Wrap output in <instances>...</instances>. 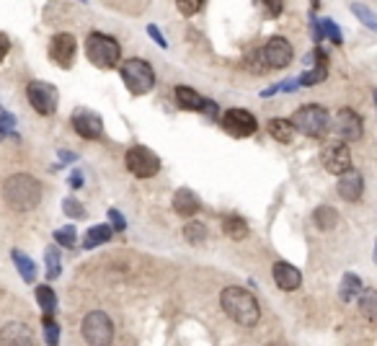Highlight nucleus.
<instances>
[{
  "label": "nucleus",
  "mask_w": 377,
  "mask_h": 346,
  "mask_svg": "<svg viewBox=\"0 0 377 346\" xmlns=\"http://www.w3.org/2000/svg\"><path fill=\"white\" fill-rule=\"evenodd\" d=\"M11 256H13L16 269H18V274L23 277V282H34V279H37V266H34V261H31V258L26 256L23 251L16 249Z\"/></svg>",
  "instance_id": "b1692460"
},
{
  "label": "nucleus",
  "mask_w": 377,
  "mask_h": 346,
  "mask_svg": "<svg viewBox=\"0 0 377 346\" xmlns=\"http://www.w3.org/2000/svg\"><path fill=\"white\" fill-rule=\"evenodd\" d=\"M16 127V119H13V114H8V112H0V140H6L11 132H13Z\"/></svg>",
  "instance_id": "72a5a7b5"
},
{
  "label": "nucleus",
  "mask_w": 377,
  "mask_h": 346,
  "mask_svg": "<svg viewBox=\"0 0 377 346\" xmlns=\"http://www.w3.org/2000/svg\"><path fill=\"white\" fill-rule=\"evenodd\" d=\"M60 160H62V163H73V160H76V155H73V153H68V150H60Z\"/></svg>",
  "instance_id": "c03bdc74"
},
{
  "label": "nucleus",
  "mask_w": 377,
  "mask_h": 346,
  "mask_svg": "<svg viewBox=\"0 0 377 346\" xmlns=\"http://www.w3.org/2000/svg\"><path fill=\"white\" fill-rule=\"evenodd\" d=\"M174 98H176V104L181 106V109H188V112H204V114H210V117L217 114V104H215V101H207V98L199 96L194 88H186V85H179V88L174 90Z\"/></svg>",
  "instance_id": "4468645a"
},
{
  "label": "nucleus",
  "mask_w": 377,
  "mask_h": 346,
  "mask_svg": "<svg viewBox=\"0 0 377 346\" xmlns=\"http://www.w3.org/2000/svg\"><path fill=\"white\" fill-rule=\"evenodd\" d=\"M289 121H292L294 132H302L305 137H325L331 129V114L318 104L300 106Z\"/></svg>",
  "instance_id": "20e7f679"
},
{
  "label": "nucleus",
  "mask_w": 377,
  "mask_h": 346,
  "mask_svg": "<svg viewBox=\"0 0 377 346\" xmlns=\"http://www.w3.org/2000/svg\"><path fill=\"white\" fill-rule=\"evenodd\" d=\"M124 163H127L129 173H132L135 179H152V176L160 171V158L150 148H145V145L129 148L127 155H124Z\"/></svg>",
  "instance_id": "0eeeda50"
},
{
  "label": "nucleus",
  "mask_w": 377,
  "mask_h": 346,
  "mask_svg": "<svg viewBox=\"0 0 377 346\" xmlns=\"http://www.w3.org/2000/svg\"><path fill=\"white\" fill-rule=\"evenodd\" d=\"M80 331H83V339L88 346H112L114 341L112 318L106 316V313H101V310H93V313H88L83 318Z\"/></svg>",
  "instance_id": "423d86ee"
},
{
  "label": "nucleus",
  "mask_w": 377,
  "mask_h": 346,
  "mask_svg": "<svg viewBox=\"0 0 377 346\" xmlns=\"http://www.w3.org/2000/svg\"><path fill=\"white\" fill-rule=\"evenodd\" d=\"M76 49H78V42L73 34H68V31L54 34L52 42H49V57H52V62H57L60 68H73V62H76Z\"/></svg>",
  "instance_id": "ddd939ff"
},
{
  "label": "nucleus",
  "mask_w": 377,
  "mask_h": 346,
  "mask_svg": "<svg viewBox=\"0 0 377 346\" xmlns=\"http://www.w3.org/2000/svg\"><path fill=\"white\" fill-rule=\"evenodd\" d=\"M220 305H222V310H225V316L230 321H235L238 326H246V328H253L258 323V318H261L258 300L243 287H225L220 292Z\"/></svg>",
  "instance_id": "f257e3e1"
},
{
  "label": "nucleus",
  "mask_w": 377,
  "mask_h": 346,
  "mask_svg": "<svg viewBox=\"0 0 377 346\" xmlns=\"http://www.w3.org/2000/svg\"><path fill=\"white\" fill-rule=\"evenodd\" d=\"M44 339H47V346H60V328H57V323H54L52 318L44 316Z\"/></svg>",
  "instance_id": "2f4dec72"
},
{
  "label": "nucleus",
  "mask_w": 377,
  "mask_h": 346,
  "mask_svg": "<svg viewBox=\"0 0 377 346\" xmlns=\"http://www.w3.org/2000/svg\"><path fill=\"white\" fill-rule=\"evenodd\" d=\"M292 44L287 42L285 37H272L261 49V57H264V65L272 70H282L292 62Z\"/></svg>",
  "instance_id": "f8f14e48"
},
{
  "label": "nucleus",
  "mask_w": 377,
  "mask_h": 346,
  "mask_svg": "<svg viewBox=\"0 0 377 346\" xmlns=\"http://www.w3.org/2000/svg\"><path fill=\"white\" fill-rule=\"evenodd\" d=\"M54 241L60 243V246H65V249H73L78 241V233H76V227H60V230H54Z\"/></svg>",
  "instance_id": "c756f323"
},
{
  "label": "nucleus",
  "mask_w": 377,
  "mask_h": 346,
  "mask_svg": "<svg viewBox=\"0 0 377 346\" xmlns=\"http://www.w3.org/2000/svg\"><path fill=\"white\" fill-rule=\"evenodd\" d=\"M73 129H76L80 137H85V140H98V137L104 135V121H101L98 114L78 109V112L73 114Z\"/></svg>",
  "instance_id": "2eb2a0df"
},
{
  "label": "nucleus",
  "mask_w": 377,
  "mask_h": 346,
  "mask_svg": "<svg viewBox=\"0 0 377 346\" xmlns=\"http://www.w3.org/2000/svg\"><path fill=\"white\" fill-rule=\"evenodd\" d=\"M325 73L328 70L323 68V65H318L316 70H310V73H305V76L297 80V85H316V83H323L325 80Z\"/></svg>",
  "instance_id": "7c9ffc66"
},
{
  "label": "nucleus",
  "mask_w": 377,
  "mask_h": 346,
  "mask_svg": "<svg viewBox=\"0 0 377 346\" xmlns=\"http://www.w3.org/2000/svg\"><path fill=\"white\" fill-rule=\"evenodd\" d=\"M336 189H339L341 199H347V202H359V196H362V191H364V176L352 168V171L341 173Z\"/></svg>",
  "instance_id": "a211bd4d"
},
{
  "label": "nucleus",
  "mask_w": 377,
  "mask_h": 346,
  "mask_svg": "<svg viewBox=\"0 0 377 346\" xmlns=\"http://www.w3.org/2000/svg\"><path fill=\"white\" fill-rule=\"evenodd\" d=\"M357 300H359V313H362L367 321L377 323V290H364Z\"/></svg>",
  "instance_id": "5701e85b"
},
{
  "label": "nucleus",
  "mask_w": 377,
  "mask_h": 346,
  "mask_svg": "<svg viewBox=\"0 0 377 346\" xmlns=\"http://www.w3.org/2000/svg\"><path fill=\"white\" fill-rule=\"evenodd\" d=\"M339 212L333 210V207H318L316 212H313V222H316L318 230H333V227L339 225Z\"/></svg>",
  "instance_id": "412c9836"
},
{
  "label": "nucleus",
  "mask_w": 377,
  "mask_h": 346,
  "mask_svg": "<svg viewBox=\"0 0 377 346\" xmlns=\"http://www.w3.org/2000/svg\"><path fill=\"white\" fill-rule=\"evenodd\" d=\"M121 80L129 88V93L135 96H145L150 93L152 85H155V70H152L150 62L140 60V57H132L121 65Z\"/></svg>",
  "instance_id": "39448f33"
},
{
  "label": "nucleus",
  "mask_w": 377,
  "mask_h": 346,
  "mask_svg": "<svg viewBox=\"0 0 377 346\" xmlns=\"http://www.w3.org/2000/svg\"><path fill=\"white\" fill-rule=\"evenodd\" d=\"M352 8H354V11H357V16H359V18H364V21L370 23L372 29H377V18H372L367 8H364V6H352Z\"/></svg>",
  "instance_id": "4c0bfd02"
},
{
  "label": "nucleus",
  "mask_w": 377,
  "mask_h": 346,
  "mask_svg": "<svg viewBox=\"0 0 377 346\" xmlns=\"http://www.w3.org/2000/svg\"><path fill=\"white\" fill-rule=\"evenodd\" d=\"M321 26H323V29L328 31V37H331L333 42H336V44H341V31L336 29V23H333V21H323Z\"/></svg>",
  "instance_id": "e433bc0d"
},
{
  "label": "nucleus",
  "mask_w": 377,
  "mask_h": 346,
  "mask_svg": "<svg viewBox=\"0 0 377 346\" xmlns=\"http://www.w3.org/2000/svg\"><path fill=\"white\" fill-rule=\"evenodd\" d=\"M258 6L264 8V11H269V16H280L282 13V3H266V0H261Z\"/></svg>",
  "instance_id": "ea45409f"
},
{
  "label": "nucleus",
  "mask_w": 377,
  "mask_h": 346,
  "mask_svg": "<svg viewBox=\"0 0 377 346\" xmlns=\"http://www.w3.org/2000/svg\"><path fill=\"white\" fill-rule=\"evenodd\" d=\"M85 57L101 70L116 68L121 60V47L119 42L109 34H101V31H91L85 37Z\"/></svg>",
  "instance_id": "7ed1b4c3"
},
{
  "label": "nucleus",
  "mask_w": 377,
  "mask_h": 346,
  "mask_svg": "<svg viewBox=\"0 0 377 346\" xmlns=\"http://www.w3.org/2000/svg\"><path fill=\"white\" fill-rule=\"evenodd\" d=\"M184 238L188 243H202L207 238V227L202 222H196V220H188L186 225H184Z\"/></svg>",
  "instance_id": "c85d7f7f"
},
{
  "label": "nucleus",
  "mask_w": 377,
  "mask_h": 346,
  "mask_svg": "<svg viewBox=\"0 0 377 346\" xmlns=\"http://www.w3.org/2000/svg\"><path fill=\"white\" fill-rule=\"evenodd\" d=\"M321 160H323V168L333 176H341V173L352 171V150L347 148V143L341 140H331L325 143L323 153H321Z\"/></svg>",
  "instance_id": "1a4fd4ad"
},
{
  "label": "nucleus",
  "mask_w": 377,
  "mask_h": 346,
  "mask_svg": "<svg viewBox=\"0 0 377 346\" xmlns=\"http://www.w3.org/2000/svg\"><path fill=\"white\" fill-rule=\"evenodd\" d=\"M222 233H225L227 238H233V241H243V238L249 235V225H246V220L230 215V217L222 220Z\"/></svg>",
  "instance_id": "4be33fe9"
},
{
  "label": "nucleus",
  "mask_w": 377,
  "mask_h": 346,
  "mask_svg": "<svg viewBox=\"0 0 377 346\" xmlns=\"http://www.w3.org/2000/svg\"><path fill=\"white\" fill-rule=\"evenodd\" d=\"M3 199L11 210L29 212L42 202V184L31 173H13L3 184Z\"/></svg>",
  "instance_id": "f03ea898"
},
{
  "label": "nucleus",
  "mask_w": 377,
  "mask_h": 346,
  "mask_svg": "<svg viewBox=\"0 0 377 346\" xmlns=\"http://www.w3.org/2000/svg\"><path fill=\"white\" fill-rule=\"evenodd\" d=\"M176 8H179L184 16H194V13H199V11L204 8V0H179V3H176Z\"/></svg>",
  "instance_id": "473e14b6"
},
{
  "label": "nucleus",
  "mask_w": 377,
  "mask_h": 346,
  "mask_svg": "<svg viewBox=\"0 0 377 346\" xmlns=\"http://www.w3.org/2000/svg\"><path fill=\"white\" fill-rule=\"evenodd\" d=\"M109 220L114 222V227H116V230H124V227H127V222H124V217H121L119 210H109Z\"/></svg>",
  "instance_id": "58836bf2"
},
{
  "label": "nucleus",
  "mask_w": 377,
  "mask_h": 346,
  "mask_svg": "<svg viewBox=\"0 0 377 346\" xmlns=\"http://www.w3.org/2000/svg\"><path fill=\"white\" fill-rule=\"evenodd\" d=\"M375 104H377V93H375Z\"/></svg>",
  "instance_id": "49530a36"
},
{
  "label": "nucleus",
  "mask_w": 377,
  "mask_h": 346,
  "mask_svg": "<svg viewBox=\"0 0 377 346\" xmlns=\"http://www.w3.org/2000/svg\"><path fill=\"white\" fill-rule=\"evenodd\" d=\"M222 129L233 137H251V135H256L258 121H256V117L251 112H246V109H227V112L222 114Z\"/></svg>",
  "instance_id": "9b49d317"
},
{
  "label": "nucleus",
  "mask_w": 377,
  "mask_h": 346,
  "mask_svg": "<svg viewBox=\"0 0 377 346\" xmlns=\"http://www.w3.org/2000/svg\"><path fill=\"white\" fill-rule=\"evenodd\" d=\"M44 261H47V279H57L62 271V258H60V251L54 249V246H49L44 253Z\"/></svg>",
  "instance_id": "cd10ccee"
},
{
  "label": "nucleus",
  "mask_w": 377,
  "mask_h": 346,
  "mask_svg": "<svg viewBox=\"0 0 377 346\" xmlns=\"http://www.w3.org/2000/svg\"><path fill=\"white\" fill-rule=\"evenodd\" d=\"M333 132L341 143H357L364 135L362 117L354 109H339V114L333 117Z\"/></svg>",
  "instance_id": "9d476101"
},
{
  "label": "nucleus",
  "mask_w": 377,
  "mask_h": 346,
  "mask_svg": "<svg viewBox=\"0 0 377 346\" xmlns=\"http://www.w3.org/2000/svg\"><path fill=\"white\" fill-rule=\"evenodd\" d=\"M26 96H29V104L34 106V112H39L42 117H52L57 112V88L49 83H42V80H31L26 85Z\"/></svg>",
  "instance_id": "6e6552de"
},
{
  "label": "nucleus",
  "mask_w": 377,
  "mask_h": 346,
  "mask_svg": "<svg viewBox=\"0 0 377 346\" xmlns=\"http://www.w3.org/2000/svg\"><path fill=\"white\" fill-rule=\"evenodd\" d=\"M375 261H377V246H375Z\"/></svg>",
  "instance_id": "a18cd8bd"
},
{
  "label": "nucleus",
  "mask_w": 377,
  "mask_h": 346,
  "mask_svg": "<svg viewBox=\"0 0 377 346\" xmlns=\"http://www.w3.org/2000/svg\"><path fill=\"white\" fill-rule=\"evenodd\" d=\"M37 302L39 308L44 310V316L52 318V313L57 310V294L52 287H37Z\"/></svg>",
  "instance_id": "393cba45"
},
{
  "label": "nucleus",
  "mask_w": 377,
  "mask_h": 346,
  "mask_svg": "<svg viewBox=\"0 0 377 346\" xmlns=\"http://www.w3.org/2000/svg\"><path fill=\"white\" fill-rule=\"evenodd\" d=\"M70 186H73V189L83 186V173H80V171L73 173V176H70Z\"/></svg>",
  "instance_id": "37998d69"
},
{
  "label": "nucleus",
  "mask_w": 377,
  "mask_h": 346,
  "mask_svg": "<svg viewBox=\"0 0 377 346\" xmlns=\"http://www.w3.org/2000/svg\"><path fill=\"white\" fill-rule=\"evenodd\" d=\"M359 287H362V279L354 277V274H344V282H341V300L352 302L359 297Z\"/></svg>",
  "instance_id": "bb28decb"
},
{
  "label": "nucleus",
  "mask_w": 377,
  "mask_h": 346,
  "mask_svg": "<svg viewBox=\"0 0 377 346\" xmlns=\"http://www.w3.org/2000/svg\"><path fill=\"white\" fill-rule=\"evenodd\" d=\"M8 49H11V42H8V37L3 34V31H0V60H3V57L8 54Z\"/></svg>",
  "instance_id": "a19ab883"
},
{
  "label": "nucleus",
  "mask_w": 377,
  "mask_h": 346,
  "mask_svg": "<svg viewBox=\"0 0 377 346\" xmlns=\"http://www.w3.org/2000/svg\"><path fill=\"white\" fill-rule=\"evenodd\" d=\"M62 210H65V215H70V217H76V220L85 217V210L76 199H65V202H62Z\"/></svg>",
  "instance_id": "f704fd0d"
},
{
  "label": "nucleus",
  "mask_w": 377,
  "mask_h": 346,
  "mask_svg": "<svg viewBox=\"0 0 377 346\" xmlns=\"http://www.w3.org/2000/svg\"><path fill=\"white\" fill-rule=\"evenodd\" d=\"M272 277H274V282H277V287L285 290V292H292V290H297V287L302 285V271L297 269V266H292V263H287V261L274 263Z\"/></svg>",
  "instance_id": "f3484780"
},
{
  "label": "nucleus",
  "mask_w": 377,
  "mask_h": 346,
  "mask_svg": "<svg viewBox=\"0 0 377 346\" xmlns=\"http://www.w3.org/2000/svg\"><path fill=\"white\" fill-rule=\"evenodd\" d=\"M249 68L251 70H266V65H264V57H261V49H256V52H251L249 54Z\"/></svg>",
  "instance_id": "c9c22d12"
},
{
  "label": "nucleus",
  "mask_w": 377,
  "mask_h": 346,
  "mask_svg": "<svg viewBox=\"0 0 377 346\" xmlns=\"http://www.w3.org/2000/svg\"><path fill=\"white\" fill-rule=\"evenodd\" d=\"M148 34H150L152 39H155V42H158L160 47H166V39L160 37V31H158V26H148Z\"/></svg>",
  "instance_id": "79ce46f5"
},
{
  "label": "nucleus",
  "mask_w": 377,
  "mask_h": 346,
  "mask_svg": "<svg viewBox=\"0 0 377 346\" xmlns=\"http://www.w3.org/2000/svg\"><path fill=\"white\" fill-rule=\"evenodd\" d=\"M106 241H112V227H109V225H96V227H91V230L85 233L83 246H85V249H96V246H101V243H106Z\"/></svg>",
  "instance_id": "a878e982"
},
{
  "label": "nucleus",
  "mask_w": 377,
  "mask_h": 346,
  "mask_svg": "<svg viewBox=\"0 0 377 346\" xmlns=\"http://www.w3.org/2000/svg\"><path fill=\"white\" fill-rule=\"evenodd\" d=\"M266 129H269V135L277 140V143H292L294 137V127L289 119H272L269 124H266Z\"/></svg>",
  "instance_id": "aec40b11"
},
{
  "label": "nucleus",
  "mask_w": 377,
  "mask_h": 346,
  "mask_svg": "<svg viewBox=\"0 0 377 346\" xmlns=\"http://www.w3.org/2000/svg\"><path fill=\"white\" fill-rule=\"evenodd\" d=\"M199 199H196V194L191 191V189H179L174 194V210L181 215V217H194L196 212H199Z\"/></svg>",
  "instance_id": "6ab92c4d"
},
{
  "label": "nucleus",
  "mask_w": 377,
  "mask_h": 346,
  "mask_svg": "<svg viewBox=\"0 0 377 346\" xmlns=\"http://www.w3.org/2000/svg\"><path fill=\"white\" fill-rule=\"evenodd\" d=\"M0 346H34V333L26 323L11 321L0 328Z\"/></svg>",
  "instance_id": "dca6fc26"
}]
</instances>
